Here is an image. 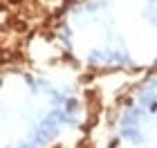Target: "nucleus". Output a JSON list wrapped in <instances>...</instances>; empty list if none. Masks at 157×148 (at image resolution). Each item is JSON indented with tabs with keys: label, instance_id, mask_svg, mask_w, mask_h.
I'll use <instances>...</instances> for the list:
<instances>
[{
	"label": "nucleus",
	"instance_id": "1",
	"mask_svg": "<svg viewBox=\"0 0 157 148\" xmlns=\"http://www.w3.org/2000/svg\"><path fill=\"white\" fill-rule=\"evenodd\" d=\"M11 27H13L16 32H25V29H27V23H25V20H16V18H11Z\"/></svg>",
	"mask_w": 157,
	"mask_h": 148
},
{
	"label": "nucleus",
	"instance_id": "2",
	"mask_svg": "<svg viewBox=\"0 0 157 148\" xmlns=\"http://www.w3.org/2000/svg\"><path fill=\"white\" fill-rule=\"evenodd\" d=\"M23 0H9V5H20Z\"/></svg>",
	"mask_w": 157,
	"mask_h": 148
}]
</instances>
